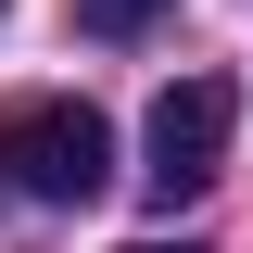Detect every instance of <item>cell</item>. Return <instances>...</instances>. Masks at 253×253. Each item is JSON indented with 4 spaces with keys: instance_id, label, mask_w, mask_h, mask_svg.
I'll return each mask as SVG.
<instances>
[{
    "instance_id": "1",
    "label": "cell",
    "mask_w": 253,
    "mask_h": 253,
    "mask_svg": "<svg viewBox=\"0 0 253 253\" xmlns=\"http://www.w3.org/2000/svg\"><path fill=\"white\" fill-rule=\"evenodd\" d=\"M0 177L38 190V203H101L114 190V126L63 89H26V101H0Z\"/></svg>"
},
{
    "instance_id": "2",
    "label": "cell",
    "mask_w": 253,
    "mask_h": 253,
    "mask_svg": "<svg viewBox=\"0 0 253 253\" xmlns=\"http://www.w3.org/2000/svg\"><path fill=\"white\" fill-rule=\"evenodd\" d=\"M228 114H241V89H228V76H177V89L152 101V203H190V190L215 177Z\"/></svg>"
},
{
    "instance_id": "3",
    "label": "cell",
    "mask_w": 253,
    "mask_h": 253,
    "mask_svg": "<svg viewBox=\"0 0 253 253\" xmlns=\"http://www.w3.org/2000/svg\"><path fill=\"white\" fill-rule=\"evenodd\" d=\"M152 13H177V0H76V26H101V38H139Z\"/></svg>"
},
{
    "instance_id": "4",
    "label": "cell",
    "mask_w": 253,
    "mask_h": 253,
    "mask_svg": "<svg viewBox=\"0 0 253 253\" xmlns=\"http://www.w3.org/2000/svg\"><path fill=\"white\" fill-rule=\"evenodd\" d=\"M126 253H190V241H126Z\"/></svg>"
}]
</instances>
